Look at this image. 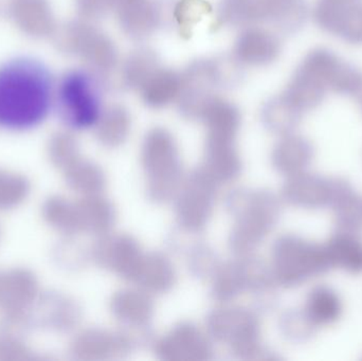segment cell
I'll return each instance as SVG.
<instances>
[{
  "instance_id": "obj_1",
  "label": "cell",
  "mask_w": 362,
  "mask_h": 361,
  "mask_svg": "<svg viewBox=\"0 0 362 361\" xmlns=\"http://www.w3.org/2000/svg\"><path fill=\"white\" fill-rule=\"evenodd\" d=\"M55 84L50 68L37 57L17 55L0 64V129L40 126L54 107Z\"/></svg>"
},
{
  "instance_id": "obj_2",
  "label": "cell",
  "mask_w": 362,
  "mask_h": 361,
  "mask_svg": "<svg viewBox=\"0 0 362 361\" xmlns=\"http://www.w3.org/2000/svg\"><path fill=\"white\" fill-rule=\"evenodd\" d=\"M142 170L148 199L157 203L172 201L185 179L180 146L165 127H154L141 144Z\"/></svg>"
},
{
  "instance_id": "obj_3",
  "label": "cell",
  "mask_w": 362,
  "mask_h": 361,
  "mask_svg": "<svg viewBox=\"0 0 362 361\" xmlns=\"http://www.w3.org/2000/svg\"><path fill=\"white\" fill-rule=\"evenodd\" d=\"M101 78L90 69H71L57 81L54 107L59 120L72 131L95 126L103 112Z\"/></svg>"
},
{
  "instance_id": "obj_4",
  "label": "cell",
  "mask_w": 362,
  "mask_h": 361,
  "mask_svg": "<svg viewBox=\"0 0 362 361\" xmlns=\"http://www.w3.org/2000/svg\"><path fill=\"white\" fill-rule=\"evenodd\" d=\"M240 67L233 57H202L192 61L181 71L178 110L187 120H199L206 104L218 95L219 89L230 87L240 76Z\"/></svg>"
},
{
  "instance_id": "obj_5",
  "label": "cell",
  "mask_w": 362,
  "mask_h": 361,
  "mask_svg": "<svg viewBox=\"0 0 362 361\" xmlns=\"http://www.w3.org/2000/svg\"><path fill=\"white\" fill-rule=\"evenodd\" d=\"M228 208L234 223L229 246L236 256L252 254L257 244L269 230L272 203L264 192L238 190L228 197Z\"/></svg>"
},
{
  "instance_id": "obj_6",
  "label": "cell",
  "mask_w": 362,
  "mask_h": 361,
  "mask_svg": "<svg viewBox=\"0 0 362 361\" xmlns=\"http://www.w3.org/2000/svg\"><path fill=\"white\" fill-rule=\"evenodd\" d=\"M259 322L251 309L238 305H223L206 320V332L235 357L253 360L261 353Z\"/></svg>"
},
{
  "instance_id": "obj_7",
  "label": "cell",
  "mask_w": 362,
  "mask_h": 361,
  "mask_svg": "<svg viewBox=\"0 0 362 361\" xmlns=\"http://www.w3.org/2000/svg\"><path fill=\"white\" fill-rule=\"evenodd\" d=\"M218 186L202 171L196 170L185 177L175 199L176 222L187 232H200L214 212Z\"/></svg>"
},
{
  "instance_id": "obj_8",
  "label": "cell",
  "mask_w": 362,
  "mask_h": 361,
  "mask_svg": "<svg viewBox=\"0 0 362 361\" xmlns=\"http://www.w3.org/2000/svg\"><path fill=\"white\" fill-rule=\"evenodd\" d=\"M293 0H221L218 27L247 28L262 23H282L288 18Z\"/></svg>"
},
{
  "instance_id": "obj_9",
  "label": "cell",
  "mask_w": 362,
  "mask_h": 361,
  "mask_svg": "<svg viewBox=\"0 0 362 361\" xmlns=\"http://www.w3.org/2000/svg\"><path fill=\"white\" fill-rule=\"evenodd\" d=\"M144 252L139 242L125 233L100 235L90 249V258L98 266L131 282Z\"/></svg>"
},
{
  "instance_id": "obj_10",
  "label": "cell",
  "mask_w": 362,
  "mask_h": 361,
  "mask_svg": "<svg viewBox=\"0 0 362 361\" xmlns=\"http://www.w3.org/2000/svg\"><path fill=\"white\" fill-rule=\"evenodd\" d=\"M213 341L191 322H180L155 343V353L165 361H206L213 356Z\"/></svg>"
},
{
  "instance_id": "obj_11",
  "label": "cell",
  "mask_w": 362,
  "mask_h": 361,
  "mask_svg": "<svg viewBox=\"0 0 362 361\" xmlns=\"http://www.w3.org/2000/svg\"><path fill=\"white\" fill-rule=\"evenodd\" d=\"M134 345L133 336L124 331L93 328L74 337L70 353L78 360H112L129 355Z\"/></svg>"
},
{
  "instance_id": "obj_12",
  "label": "cell",
  "mask_w": 362,
  "mask_h": 361,
  "mask_svg": "<svg viewBox=\"0 0 362 361\" xmlns=\"http://www.w3.org/2000/svg\"><path fill=\"white\" fill-rule=\"evenodd\" d=\"M174 4L167 0H135L117 11L119 27L132 40H144L172 23Z\"/></svg>"
},
{
  "instance_id": "obj_13",
  "label": "cell",
  "mask_w": 362,
  "mask_h": 361,
  "mask_svg": "<svg viewBox=\"0 0 362 361\" xmlns=\"http://www.w3.org/2000/svg\"><path fill=\"white\" fill-rule=\"evenodd\" d=\"M212 277V294L216 300L230 302L245 292L257 290L262 283L252 254L236 256L234 261L218 265Z\"/></svg>"
},
{
  "instance_id": "obj_14",
  "label": "cell",
  "mask_w": 362,
  "mask_h": 361,
  "mask_svg": "<svg viewBox=\"0 0 362 361\" xmlns=\"http://www.w3.org/2000/svg\"><path fill=\"white\" fill-rule=\"evenodd\" d=\"M235 138L206 136L204 160L200 169L217 184H231L238 179L243 163Z\"/></svg>"
},
{
  "instance_id": "obj_15",
  "label": "cell",
  "mask_w": 362,
  "mask_h": 361,
  "mask_svg": "<svg viewBox=\"0 0 362 361\" xmlns=\"http://www.w3.org/2000/svg\"><path fill=\"white\" fill-rule=\"evenodd\" d=\"M78 49L88 63L91 71L100 78L112 76L119 65V53L114 40L90 25L76 30Z\"/></svg>"
},
{
  "instance_id": "obj_16",
  "label": "cell",
  "mask_w": 362,
  "mask_h": 361,
  "mask_svg": "<svg viewBox=\"0 0 362 361\" xmlns=\"http://www.w3.org/2000/svg\"><path fill=\"white\" fill-rule=\"evenodd\" d=\"M38 297L35 276L23 268L0 273V307L8 316H27Z\"/></svg>"
},
{
  "instance_id": "obj_17",
  "label": "cell",
  "mask_w": 362,
  "mask_h": 361,
  "mask_svg": "<svg viewBox=\"0 0 362 361\" xmlns=\"http://www.w3.org/2000/svg\"><path fill=\"white\" fill-rule=\"evenodd\" d=\"M279 44L269 31L257 27L244 28L234 42L232 55L240 67H263L274 61Z\"/></svg>"
},
{
  "instance_id": "obj_18",
  "label": "cell",
  "mask_w": 362,
  "mask_h": 361,
  "mask_svg": "<svg viewBox=\"0 0 362 361\" xmlns=\"http://www.w3.org/2000/svg\"><path fill=\"white\" fill-rule=\"evenodd\" d=\"M110 309L115 319L124 328L142 331L154 318L152 295L139 288H124L112 295Z\"/></svg>"
},
{
  "instance_id": "obj_19",
  "label": "cell",
  "mask_w": 362,
  "mask_h": 361,
  "mask_svg": "<svg viewBox=\"0 0 362 361\" xmlns=\"http://www.w3.org/2000/svg\"><path fill=\"white\" fill-rule=\"evenodd\" d=\"M131 282L148 294H165L175 286L177 273L165 254L151 252L144 254Z\"/></svg>"
},
{
  "instance_id": "obj_20",
  "label": "cell",
  "mask_w": 362,
  "mask_h": 361,
  "mask_svg": "<svg viewBox=\"0 0 362 361\" xmlns=\"http://www.w3.org/2000/svg\"><path fill=\"white\" fill-rule=\"evenodd\" d=\"M37 320L42 326L57 332L74 330L82 317L80 305L62 294H46L36 299Z\"/></svg>"
},
{
  "instance_id": "obj_21",
  "label": "cell",
  "mask_w": 362,
  "mask_h": 361,
  "mask_svg": "<svg viewBox=\"0 0 362 361\" xmlns=\"http://www.w3.org/2000/svg\"><path fill=\"white\" fill-rule=\"evenodd\" d=\"M76 201L81 232L100 237L112 231L117 220L112 201L102 194L86 195Z\"/></svg>"
},
{
  "instance_id": "obj_22",
  "label": "cell",
  "mask_w": 362,
  "mask_h": 361,
  "mask_svg": "<svg viewBox=\"0 0 362 361\" xmlns=\"http://www.w3.org/2000/svg\"><path fill=\"white\" fill-rule=\"evenodd\" d=\"M181 85V72L161 66L138 93L148 107L161 110L177 102Z\"/></svg>"
},
{
  "instance_id": "obj_23",
  "label": "cell",
  "mask_w": 362,
  "mask_h": 361,
  "mask_svg": "<svg viewBox=\"0 0 362 361\" xmlns=\"http://www.w3.org/2000/svg\"><path fill=\"white\" fill-rule=\"evenodd\" d=\"M198 121L206 126V136L236 138L242 117L233 103L216 95L206 104Z\"/></svg>"
},
{
  "instance_id": "obj_24",
  "label": "cell",
  "mask_w": 362,
  "mask_h": 361,
  "mask_svg": "<svg viewBox=\"0 0 362 361\" xmlns=\"http://www.w3.org/2000/svg\"><path fill=\"white\" fill-rule=\"evenodd\" d=\"M98 141L107 148H117L129 139L132 131V116L120 104L104 108L95 126Z\"/></svg>"
},
{
  "instance_id": "obj_25",
  "label": "cell",
  "mask_w": 362,
  "mask_h": 361,
  "mask_svg": "<svg viewBox=\"0 0 362 361\" xmlns=\"http://www.w3.org/2000/svg\"><path fill=\"white\" fill-rule=\"evenodd\" d=\"M63 174L67 186L82 196L102 194L107 184L104 170L82 157L64 169Z\"/></svg>"
},
{
  "instance_id": "obj_26",
  "label": "cell",
  "mask_w": 362,
  "mask_h": 361,
  "mask_svg": "<svg viewBox=\"0 0 362 361\" xmlns=\"http://www.w3.org/2000/svg\"><path fill=\"white\" fill-rule=\"evenodd\" d=\"M161 67L158 54L150 48L132 51L120 68L121 84L129 90H137Z\"/></svg>"
},
{
  "instance_id": "obj_27",
  "label": "cell",
  "mask_w": 362,
  "mask_h": 361,
  "mask_svg": "<svg viewBox=\"0 0 362 361\" xmlns=\"http://www.w3.org/2000/svg\"><path fill=\"white\" fill-rule=\"evenodd\" d=\"M42 215L49 226L63 235L82 233L76 201H70L59 195L49 197L42 205Z\"/></svg>"
},
{
  "instance_id": "obj_28",
  "label": "cell",
  "mask_w": 362,
  "mask_h": 361,
  "mask_svg": "<svg viewBox=\"0 0 362 361\" xmlns=\"http://www.w3.org/2000/svg\"><path fill=\"white\" fill-rule=\"evenodd\" d=\"M31 184L23 174L0 169V210L21 206L29 196Z\"/></svg>"
},
{
  "instance_id": "obj_29",
  "label": "cell",
  "mask_w": 362,
  "mask_h": 361,
  "mask_svg": "<svg viewBox=\"0 0 362 361\" xmlns=\"http://www.w3.org/2000/svg\"><path fill=\"white\" fill-rule=\"evenodd\" d=\"M80 157L78 143L70 135L55 138L49 148V159L51 163L62 171Z\"/></svg>"
},
{
  "instance_id": "obj_30",
  "label": "cell",
  "mask_w": 362,
  "mask_h": 361,
  "mask_svg": "<svg viewBox=\"0 0 362 361\" xmlns=\"http://www.w3.org/2000/svg\"><path fill=\"white\" fill-rule=\"evenodd\" d=\"M28 354L27 348L17 339L11 336L0 339V360H23Z\"/></svg>"
},
{
  "instance_id": "obj_31",
  "label": "cell",
  "mask_w": 362,
  "mask_h": 361,
  "mask_svg": "<svg viewBox=\"0 0 362 361\" xmlns=\"http://www.w3.org/2000/svg\"><path fill=\"white\" fill-rule=\"evenodd\" d=\"M81 10L90 18H102L112 13L107 0H80Z\"/></svg>"
},
{
  "instance_id": "obj_32",
  "label": "cell",
  "mask_w": 362,
  "mask_h": 361,
  "mask_svg": "<svg viewBox=\"0 0 362 361\" xmlns=\"http://www.w3.org/2000/svg\"><path fill=\"white\" fill-rule=\"evenodd\" d=\"M107 1L112 12L116 13L117 11L120 10L123 6H127L131 2L135 1V0H107Z\"/></svg>"
}]
</instances>
